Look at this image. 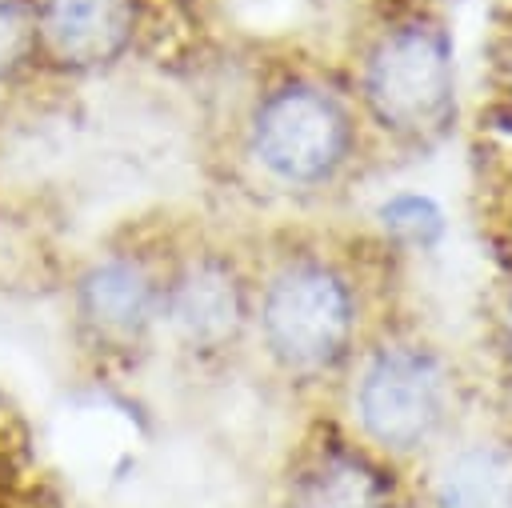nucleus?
<instances>
[{
    "instance_id": "f257e3e1",
    "label": "nucleus",
    "mask_w": 512,
    "mask_h": 508,
    "mask_svg": "<svg viewBox=\"0 0 512 508\" xmlns=\"http://www.w3.org/2000/svg\"><path fill=\"white\" fill-rule=\"evenodd\" d=\"M268 352L292 372H316L344 356L352 336V300L324 264H288L272 276L260 304Z\"/></svg>"
},
{
    "instance_id": "f03ea898",
    "label": "nucleus",
    "mask_w": 512,
    "mask_h": 508,
    "mask_svg": "<svg viewBox=\"0 0 512 508\" xmlns=\"http://www.w3.org/2000/svg\"><path fill=\"white\" fill-rule=\"evenodd\" d=\"M344 152H348V116L328 92L312 84H284L256 104L252 156L276 180L316 184L332 176Z\"/></svg>"
},
{
    "instance_id": "7ed1b4c3",
    "label": "nucleus",
    "mask_w": 512,
    "mask_h": 508,
    "mask_svg": "<svg viewBox=\"0 0 512 508\" xmlns=\"http://www.w3.org/2000/svg\"><path fill=\"white\" fill-rule=\"evenodd\" d=\"M368 104L396 132H428L452 108V56L428 24L396 28L368 60Z\"/></svg>"
},
{
    "instance_id": "20e7f679",
    "label": "nucleus",
    "mask_w": 512,
    "mask_h": 508,
    "mask_svg": "<svg viewBox=\"0 0 512 508\" xmlns=\"http://www.w3.org/2000/svg\"><path fill=\"white\" fill-rule=\"evenodd\" d=\"M444 396H448V380L428 348L388 344L364 368L356 408L364 432L376 444L392 452H408L436 432L444 416Z\"/></svg>"
},
{
    "instance_id": "39448f33",
    "label": "nucleus",
    "mask_w": 512,
    "mask_h": 508,
    "mask_svg": "<svg viewBox=\"0 0 512 508\" xmlns=\"http://www.w3.org/2000/svg\"><path fill=\"white\" fill-rule=\"evenodd\" d=\"M164 288L132 256H100L72 284L76 328L92 348H136L160 320Z\"/></svg>"
},
{
    "instance_id": "423d86ee",
    "label": "nucleus",
    "mask_w": 512,
    "mask_h": 508,
    "mask_svg": "<svg viewBox=\"0 0 512 508\" xmlns=\"http://www.w3.org/2000/svg\"><path fill=\"white\" fill-rule=\"evenodd\" d=\"M36 60L56 72L116 64L140 28V0H32Z\"/></svg>"
},
{
    "instance_id": "0eeeda50",
    "label": "nucleus",
    "mask_w": 512,
    "mask_h": 508,
    "mask_svg": "<svg viewBox=\"0 0 512 508\" xmlns=\"http://www.w3.org/2000/svg\"><path fill=\"white\" fill-rule=\"evenodd\" d=\"M160 316L172 324L184 348L220 352L240 336L248 320V296L228 260L196 256L176 272L172 284H164Z\"/></svg>"
},
{
    "instance_id": "6e6552de",
    "label": "nucleus",
    "mask_w": 512,
    "mask_h": 508,
    "mask_svg": "<svg viewBox=\"0 0 512 508\" xmlns=\"http://www.w3.org/2000/svg\"><path fill=\"white\" fill-rule=\"evenodd\" d=\"M288 508H388V480L364 456L332 448L296 476Z\"/></svg>"
},
{
    "instance_id": "1a4fd4ad",
    "label": "nucleus",
    "mask_w": 512,
    "mask_h": 508,
    "mask_svg": "<svg viewBox=\"0 0 512 508\" xmlns=\"http://www.w3.org/2000/svg\"><path fill=\"white\" fill-rule=\"evenodd\" d=\"M436 508H512V452L472 444L436 476Z\"/></svg>"
},
{
    "instance_id": "9d476101",
    "label": "nucleus",
    "mask_w": 512,
    "mask_h": 508,
    "mask_svg": "<svg viewBox=\"0 0 512 508\" xmlns=\"http://www.w3.org/2000/svg\"><path fill=\"white\" fill-rule=\"evenodd\" d=\"M36 64L32 0H0V84Z\"/></svg>"
},
{
    "instance_id": "9b49d317",
    "label": "nucleus",
    "mask_w": 512,
    "mask_h": 508,
    "mask_svg": "<svg viewBox=\"0 0 512 508\" xmlns=\"http://www.w3.org/2000/svg\"><path fill=\"white\" fill-rule=\"evenodd\" d=\"M380 220L392 236L408 240V244H436L440 232H444V216L440 208L428 200V196H416V192H400L392 196L384 208H380Z\"/></svg>"
}]
</instances>
